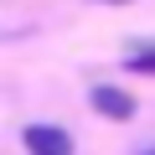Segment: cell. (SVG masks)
<instances>
[{"label":"cell","mask_w":155,"mask_h":155,"mask_svg":"<svg viewBox=\"0 0 155 155\" xmlns=\"http://www.w3.org/2000/svg\"><path fill=\"white\" fill-rule=\"evenodd\" d=\"M88 104L104 114V119H114V124H124V119H134V93H124V88H114V83H93L88 88Z\"/></svg>","instance_id":"cell-1"},{"label":"cell","mask_w":155,"mask_h":155,"mask_svg":"<svg viewBox=\"0 0 155 155\" xmlns=\"http://www.w3.org/2000/svg\"><path fill=\"white\" fill-rule=\"evenodd\" d=\"M26 155H72V134L62 124H26Z\"/></svg>","instance_id":"cell-2"},{"label":"cell","mask_w":155,"mask_h":155,"mask_svg":"<svg viewBox=\"0 0 155 155\" xmlns=\"http://www.w3.org/2000/svg\"><path fill=\"white\" fill-rule=\"evenodd\" d=\"M124 67H129V72H145V78H155V47H145V52H129V57H124Z\"/></svg>","instance_id":"cell-3"},{"label":"cell","mask_w":155,"mask_h":155,"mask_svg":"<svg viewBox=\"0 0 155 155\" xmlns=\"http://www.w3.org/2000/svg\"><path fill=\"white\" fill-rule=\"evenodd\" d=\"M140 155H155V145H150V150H140Z\"/></svg>","instance_id":"cell-4"},{"label":"cell","mask_w":155,"mask_h":155,"mask_svg":"<svg viewBox=\"0 0 155 155\" xmlns=\"http://www.w3.org/2000/svg\"><path fill=\"white\" fill-rule=\"evenodd\" d=\"M114 5H124V0H114Z\"/></svg>","instance_id":"cell-5"}]
</instances>
